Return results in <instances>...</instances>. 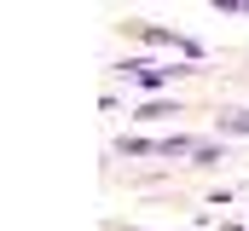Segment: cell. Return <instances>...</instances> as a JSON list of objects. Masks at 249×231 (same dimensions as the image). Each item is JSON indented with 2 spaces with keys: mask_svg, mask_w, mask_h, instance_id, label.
<instances>
[{
  "mask_svg": "<svg viewBox=\"0 0 249 231\" xmlns=\"http://www.w3.org/2000/svg\"><path fill=\"white\" fill-rule=\"evenodd\" d=\"M214 162H226V150H214V145H197V168H214Z\"/></svg>",
  "mask_w": 249,
  "mask_h": 231,
  "instance_id": "7",
  "label": "cell"
},
{
  "mask_svg": "<svg viewBox=\"0 0 249 231\" xmlns=\"http://www.w3.org/2000/svg\"><path fill=\"white\" fill-rule=\"evenodd\" d=\"M116 75L133 81V87H145V93H162V87H174V75H191V64H151V58H127V64H116Z\"/></svg>",
  "mask_w": 249,
  "mask_h": 231,
  "instance_id": "1",
  "label": "cell"
},
{
  "mask_svg": "<svg viewBox=\"0 0 249 231\" xmlns=\"http://www.w3.org/2000/svg\"><path fill=\"white\" fill-rule=\"evenodd\" d=\"M162 116H180L168 99H151V104H139V121H162Z\"/></svg>",
  "mask_w": 249,
  "mask_h": 231,
  "instance_id": "5",
  "label": "cell"
},
{
  "mask_svg": "<svg viewBox=\"0 0 249 231\" xmlns=\"http://www.w3.org/2000/svg\"><path fill=\"white\" fill-rule=\"evenodd\" d=\"M220 133H238V139H249V110H220Z\"/></svg>",
  "mask_w": 249,
  "mask_h": 231,
  "instance_id": "4",
  "label": "cell"
},
{
  "mask_svg": "<svg viewBox=\"0 0 249 231\" xmlns=\"http://www.w3.org/2000/svg\"><path fill=\"white\" fill-rule=\"evenodd\" d=\"M133 35H139V41H151V47H168V52H180L186 64H197V58H203V47H197L191 35H174V29H157V23H133Z\"/></svg>",
  "mask_w": 249,
  "mask_h": 231,
  "instance_id": "3",
  "label": "cell"
},
{
  "mask_svg": "<svg viewBox=\"0 0 249 231\" xmlns=\"http://www.w3.org/2000/svg\"><path fill=\"white\" fill-rule=\"evenodd\" d=\"M116 156H197V139L168 133V139H116Z\"/></svg>",
  "mask_w": 249,
  "mask_h": 231,
  "instance_id": "2",
  "label": "cell"
},
{
  "mask_svg": "<svg viewBox=\"0 0 249 231\" xmlns=\"http://www.w3.org/2000/svg\"><path fill=\"white\" fill-rule=\"evenodd\" d=\"M220 17H249V0H214Z\"/></svg>",
  "mask_w": 249,
  "mask_h": 231,
  "instance_id": "6",
  "label": "cell"
}]
</instances>
